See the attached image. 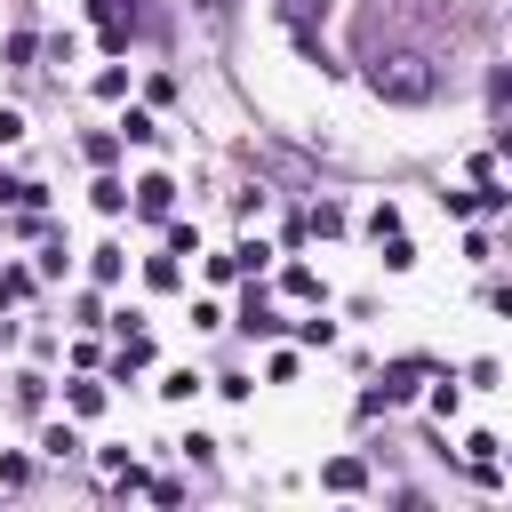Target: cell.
Listing matches in <instances>:
<instances>
[{
	"mask_svg": "<svg viewBox=\"0 0 512 512\" xmlns=\"http://www.w3.org/2000/svg\"><path fill=\"white\" fill-rule=\"evenodd\" d=\"M368 80H376V96H392V104L432 96V72H424L416 48H376V56H368Z\"/></svg>",
	"mask_w": 512,
	"mask_h": 512,
	"instance_id": "cell-1",
	"label": "cell"
},
{
	"mask_svg": "<svg viewBox=\"0 0 512 512\" xmlns=\"http://www.w3.org/2000/svg\"><path fill=\"white\" fill-rule=\"evenodd\" d=\"M296 8H304V16H312V8H320V0H296Z\"/></svg>",
	"mask_w": 512,
	"mask_h": 512,
	"instance_id": "cell-2",
	"label": "cell"
}]
</instances>
